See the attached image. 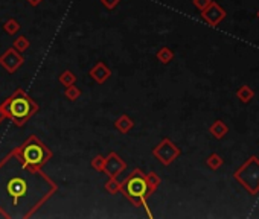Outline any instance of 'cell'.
<instances>
[{"label": "cell", "instance_id": "obj_1", "mask_svg": "<svg viewBox=\"0 0 259 219\" xmlns=\"http://www.w3.org/2000/svg\"><path fill=\"white\" fill-rule=\"evenodd\" d=\"M58 192L42 169L24 164L16 148L0 160V215L6 219L32 218Z\"/></svg>", "mask_w": 259, "mask_h": 219}, {"label": "cell", "instance_id": "obj_18", "mask_svg": "<svg viewBox=\"0 0 259 219\" xmlns=\"http://www.w3.org/2000/svg\"><path fill=\"white\" fill-rule=\"evenodd\" d=\"M29 46H31V41L28 40V37L26 35H19L16 40H14V44H12V47H14L17 52H26L29 49Z\"/></svg>", "mask_w": 259, "mask_h": 219}, {"label": "cell", "instance_id": "obj_21", "mask_svg": "<svg viewBox=\"0 0 259 219\" xmlns=\"http://www.w3.org/2000/svg\"><path fill=\"white\" fill-rule=\"evenodd\" d=\"M104 189L108 192V194L116 195L120 192V183L118 181V178H108L107 183L104 184Z\"/></svg>", "mask_w": 259, "mask_h": 219}, {"label": "cell", "instance_id": "obj_6", "mask_svg": "<svg viewBox=\"0 0 259 219\" xmlns=\"http://www.w3.org/2000/svg\"><path fill=\"white\" fill-rule=\"evenodd\" d=\"M153 155L156 160H159V163L163 164V166H169V164H172L182 155V151L169 137H163L162 142L153 148Z\"/></svg>", "mask_w": 259, "mask_h": 219}, {"label": "cell", "instance_id": "obj_13", "mask_svg": "<svg viewBox=\"0 0 259 219\" xmlns=\"http://www.w3.org/2000/svg\"><path fill=\"white\" fill-rule=\"evenodd\" d=\"M156 58H157L159 63H162V64L166 66V64H169V63L174 60V50H172L171 47H168V46H163V47H160V49L157 50Z\"/></svg>", "mask_w": 259, "mask_h": 219}, {"label": "cell", "instance_id": "obj_27", "mask_svg": "<svg viewBox=\"0 0 259 219\" xmlns=\"http://www.w3.org/2000/svg\"><path fill=\"white\" fill-rule=\"evenodd\" d=\"M258 19H259V11H258Z\"/></svg>", "mask_w": 259, "mask_h": 219}, {"label": "cell", "instance_id": "obj_5", "mask_svg": "<svg viewBox=\"0 0 259 219\" xmlns=\"http://www.w3.org/2000/svg\"><path fill=\"white\" fill-rule=\"evenodd\" d=\"M235 181L239 183L250 195L259 194V158L252 155L241 168L234 172Z\"/></svg>", "mask_w": 259, "mask_h": 219}, {"label": "cell", "instance_id": "obj_24", "mask_svg": "<svg viewBox=\"0 0 259 219\" xmlns=\"http://www.w3.org/2000/svg\"><path fill=\"white\" fill-rule=\"evenodd\" d=\"M211 2H212V0H192L194 6H195L197 9H200V11L206 9V8L211 5Z\"/></svg>", "mask_w": 259, "mask_h": 219}, {"label": "cell", "instance_id": "obj_10", "mask_svg": "<svg viewBox=\"0 0 259 219\" xmlns=\"http://www.w3.org/2000/svg\"><path fill=\"white\" fill-rule=\"evenodd\" d=\"M89 76L96 82V84H105L107 79L112 76V70L108 68V66L104 61H98L89 70Z\"/></svg>", "mask_w": 259, "mask_h": 219}, {"label": "cell", "instance_id": "obj_22", "mask_svg": "<svg viewBox=\"0 0 259 219\" xmlns=\"http://www.w3.org/2000/svg\"><path fill=\"white\" fill-rule=\"evenodd\" d=\"M104 164H105V157H102V155L93 157V160L90 161L92 169H94L96 172H102L104 171Z\"/></svg>", "mask_w": 259, "mask_h": 219}, {"label": "cell", "instance_id": "obj_3", "mask_svg": "<svg viewBox=\"0 0 259 219\" xmlns=\"http://www.w3.org/2000/svg\"><path fill=\"white\" fill-rule=\"evenodd\" d=\"M120 194L124 195L134 207H143L149 218L153 216L149 213V207L146 204V199L151 197V194H149L148 183H146V174L142 169L139 168L133 169V172L120 183Z\"/></svg>", "mask_w": 259, "mask_h": 219}, {"label": "cell", "instance_id": "obj_11", "mask_svg": "<svg viewBox=\"0 0 259 219\" xmlns=\"http://www.w3.org/2000/svg\"><path fill=\"white\" fill-rule=\"evenodd\" d=\"M113 125H115V130H118L120 134H128L134 128V122H133V119L130 116L122 114V116H119L115 120Z\"/></svg>", "mask_w": 259, "mask_h": 219}, {"label": "cell", "instance_id": "obj_23", "mask_svg": "<svg viewBox=\"0 0 259 219\" xmlns=\"http://www.w3.org/2000/svg\"><path fill=\"white\" fill-rule=\"evenodd\" d=\"M99 2L102 3V6H104L105 9H108V11H113V9L119 5L120 0H99Z\"/></svg>", "mask_w": 259, "mask_h": 219}, {"label": "cell", "instance_id": "obj_9", "mask_svg": "<svg viewBox=\"0 0 259 219\" xmlns=\"http://www.w3.org/2000/svg\"><path fill=\"white\" fill-rule=\"evenodd\" d=\"M201 19L206 22L209 26H218L224 19H226V11L221 8V5H218L216 2H211V5L201 11Z\"/></svg>", "mask_w": 259, "mask_h": 219}, {"label": "cell", "instance_id": "obj_4", "mask_svg": "<svg viewBox=\"0 0 259 219\" xmlns=\"http://www.w3.org/2000/svg\"><path fill=\"white\" fill-rule=\"evenodd\" d=\"M16 153L24 164L35 169H43L45 164L53 157L50 148L35 134H31L20 146H17Z\"/></svg>", "mask_w": 259, "mask_h": 219}, {"label": "cell", "instance_id": "obj_14", "mask_svg": "<svg viewBox=\"0 0 259 219\" xmlns=\"http://www.w3.org/2000/svg\"><path fill=\"white\" fill-rule=\"evenodd\" d=\"M236 98L244 102V104H247L250 102L253 98H255V91L249 87V86H241L238 90H236Z\"/></svg>", "mask_w": 259, "mask_h": 219}, {"label": "cell", "instance_id": "obj_25", "mask_svg": "<svg viewBox=\"0 0 259 219\" xmlns=\"http://www.w3.org/2000/svg\"><path fill=\"white\" fill-rule=\"evenodd\" d=\"M26 2H28V3H29L31 6H34V8H35V6H38L40 3H42V2H43V0H26Z\"/></svg>", "mask_w": 259, "mask_h": 219}, {"label": "cell", "instance_id": "obj_26", "mask_svg": "<svg viewBox=\"0 0 259 219\" xmlns=\"http://www.w3.org/2000/svg\"><path fill=\"white\" fill-rule=\"evenodd\" d=\"M6 119V116H5V113H3V110L0 108V125H2V122Z\"/></svg>", "mask_w": 259, "mask_h": 219}, {"label": "cell", "instance_id": "obj_2", "mask_svg": "<svg viewBox=\"0 0 259 219\" xmlns=\"http://www.w3.org/2000/svg\"><path fill=\"white\" fill-rule=\"evenodd\" d=\"M0 108L3 110L6 119H9L19 128L24 127L29 119L40 111V105L23 88H17L0 104Z\"/></svg>", "mask_w": 259, "mask_h": 219}, {"label": "cell", "instance_id": "obj_12", "mask_svg": "<svg viewBox=\"0 0 259 219\" xmlns=\"http://www.w3.org/2000/svg\"><path fill=\"white\" fill-rule=\"evenodd\" d=\"M209 132H211V135L212 137H215L216 140H221L223 137L229 132V127L224 123V120H221V119H216L212 125H211V128H209Z\"/></svg>", "mask_w": 259, "mask_h": 219}, {"label": "cell", "instance_id": "obj_16", "mask_svg": "<svg viewBox=\"0 0 259 219\" xmlns=\"http://www.w3.org/2000/svg\"><path fill=\"white\" fill-rule=\"evenodd\" d=\"M146 183H148L149 194L154 195L156 190L159 189V186L162 184V180H160V176L156 172H149V174H146Z\"/></svg>", "mask_w": 259, "mask_h": 219}, {"label": "cell", "instance_id": "obj_20", "mask_svg": "<svg viewBox=\"0 0 259 219\" xmlns=\"http://www.w3.org/2000/svg\"><path fill=\"white\" fill-rule=\"evenodd\" d=\"M206 164H208V168H209V169H212V171H218V169H220V168L223 166V164H224V160H223L221 155H218L216 153H213V154H211V155L208 157Z\"/></svg>", "mask_w": 259, "mask_h": 219}, {"label": "cell", "instance_id": "obj_7", "mask_svg": "<svg viewBox=\"0 0 259 219\" xmlns=\"http://www.w3.org/2000/svg\"><path fill=\"white\" fill-rule=\"evenodd\" d=\"M23 63H24V58L14 47L6 49L2 55H0V67L5 68L9 75H14L23 66Z\"/></svg>", "mask_w": 259, "mask_h": 219}, {"label": "cell", "instance_id": "obj_19", "mask_svg": "<svg viewBox=\"0 0 259 219\" xmlns=\"http://www.w3.org/2000/svg\"><path fill=\"white\" fill-rule=\"evenodd\" d=\"M81 94H83V91H81V88H78L75 84L73 86H69V87H66L64 90V98L67 101H71V102H75L81 98Z\"/></svg>", "mask_w": 259, "mask_h": 219}, {"label": "cell", "instance_id": "obj_15", "mask_svg": "<svg viewBox=\"0 0 259 219\" xmlns=\"http://www.w3.org/2000/svg\"><path fill=\"white\" fill-rule=\"evenodd\" d=\"M3 31L8 34V35H16V34H19L20 32V29H22V24H20V22L19 20H16V19H8L5 23H3Z\"/></svg>", "mask_w": 259, "mask_h": 219}, {"label": "cell", "instance_id": "obj_8", "mask_svg": "<svg viewBox=\"0 0 259 219\" xmlns=\"http://www.w3.org/2000/svg\"><path fill=\"white\" fill-rule=\"evenodd\" d=\"M125 169H127V163L122 160L115 151H112V153L105 157V164H104L102 172L108 178H118Z\"/></svg>", "mask_w": 259, "mask_h": 219}, {"label": "cell", "instance_id": "obj_17", "mask_svg": "<svg viewBox=\"0 0 259 219\" xmlns=\"http://www.w3.org/2000/svg\"><path fill=\"white\" fill-rule=\"evenodd\" d=\"M58 81H60V84L63 86V87H69V86H73V84H76V75L72 72V70H64L60 76H58Z\"/></svg>", "mask_w": 259, "mask_h": 219}]
</instances>
